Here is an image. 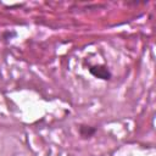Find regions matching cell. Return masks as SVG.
<instances>
[{"mask_svg":"<svg viewBox=\"0 0 156 156\" xmlns=\"http://www.w3.org/2000/svg\"><path fill=\"white\" fill-rule=\"evenodd\" d=\"M89 72L94 77H96L99 79H102V80H108L112 77L108 67L105 66V65H93V66L89 67Z\"/></svg>","mask_w":156,"mask_h":156,"instance_id":"cell-1","label":"cell"},{"mask_svg":"<svg viewBox=\"0 0 156 156\" xmlns=\"http://www.w3.org/2000/svg\"><path fill=\"white\" fill-rule=\"evenodd\" d=\"M78 132H79V135L83 139H88V138L93 136L96 133V128L91 127V126H88V124H80L79 128H78Z\"/></svg>","mask_w":156,"mask_h":156,"instance_id":"cell-2","label":"cell"}]
</instances>
